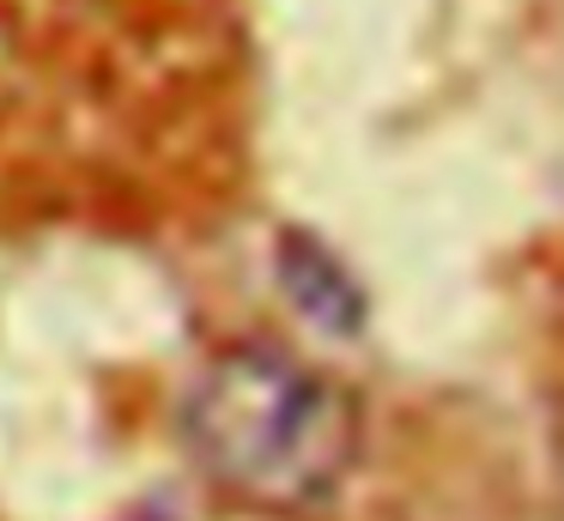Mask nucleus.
I'll use <instances>...</instances> for the list:
<instances>
[{
	"instance_id": "nucleus-1",
	"label": "nucleus",
	"mask_w": 564,
	"mask_h": 521,
	"mask_svg": "<svg viewBox=\"0 0 564 521\" xmlns=\"http://www.w3.org/2000/svg\"><path fill=\"white\" fill-rule=\"evenodd\" d=\"M183 443L231 503L256 515H316L352 479L365 412L310 358L243 339L213 351L188 382Z\"/></svg>"
},
{
	"instance_id": "nucleus-2",
	"label": "nucleus",
	"mask_w": 564,
	"mask_h": 521,
	"mask_svg": "<svg viewBox=\"0 0 564 521\" xmlns=\"http://www.w3.org/2000/svg\"><path fill=\"white\" fill-rule=\"evenodd\" d=\"M273 267H280V285L285 297H292L297 315H310L316 327H328V334L352 339L358 327H365V285H358L352 273H346V261L328 249V242H316L310 230H285L280 249H273Z\"/></svg>"
}]
</instances>
